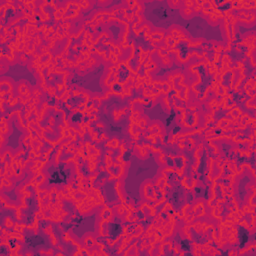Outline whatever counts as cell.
I'll return each mask as SVG.
<instances>
[{"instance_id": "obj_1", "label": "cell", "mask_w": 256, "mask_h": 256, "mask_svg": "<svg viewBox=\"0 0 256 256\" xmlns=\"http://www.w3.org/2000/svg\"><path fill=\"white\" fill-rule=\"evenodd\" d=\"M74 171V164H58L53 168H48V173L46 176L45 184L48 187L53 186H66L72 180V175Z\"/></svg>"}, {"instance_id": "obj_2", "label": "cell", "mask_w": 256, "mask_h": 256, "mask_svg": "<svg viewBox=\"0 0 256 256\" xmlns=\"http://www.w3.org/2000/svg\"><path fill=\"white\" fill-rule=\"evenodd\" d=\"M153 9L151 12V19L150 22H152L154 25L163 26V22L166 24L167 21L170 19L171 14L175 13V10L170 8L167 4V2H154L152 3Z\"/></svg>"}]
</instances>
